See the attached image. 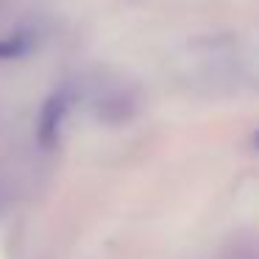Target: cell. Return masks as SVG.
I'll use <instances>...</instances> for the list:
<instances>
[{
	"instance_id": "6da1fadb",
	"label": "cell",
	"mask_w": 259,
	"mask_h": 259,
	"mask_svg": "<svg viewBox=\"0 0 259 259\" xmlns=\"http://www.w3.org/2000/svg\"><path fill=\"white\" fill-rule=\"evenodd\" d=\"M67 109H70V92H64V90L53 92L45 101V106H42V112H39V123H36V137H39L42 148H51L53 142L59 140V131H62Z\"/></svg>"
},
{
	"instance_id": "7a4b0ae2",
	"label": "cell",
	"mask_w": 259,
	"mask_h": 259,
	"mask_svg": "<svg viewBox=\"0 0 259 259\" xmlns=\"http://www.w3.org/2000/svg\"><path fill=\"white\" fill-rule=\"evenodd\" d=\"M31 48V36H12V39H3L0 42V59H14V56H23L25 51Z\"/></svg>"
}]
</instances>
